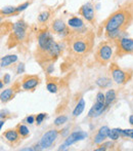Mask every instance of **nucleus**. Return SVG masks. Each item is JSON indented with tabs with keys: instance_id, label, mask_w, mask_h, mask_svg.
<instances>
[{
	"instance_id": "obj_29",
	"label": "nucleus",
	"mask_w": 133,
	"mask_h": 151,
	"mask_svg": "<svg viewBox=\"0 0 133 151\" xmlns=\"http://www.w3.org/2000/svg\"><path fill=\"white\" fill-rule=\"evenodd\" d=\"M31 3H32V0H31V1H26V2H24V3L20 4L18 6H16V12H18V14H20V12H24L25 9H27V8L31 5Z\"/></svg>"
},
{
	"instance_id": "obj_19",
	"label": "nucleus",
	"mask_w": 133,
	"mask_h": 151,
	"mask_svg": "<svg viewBox=\"0 0 133 151\" xmlns=\"http://www.w3.org/2000/svg\"><path fill=\"white\" fill-rule=\"evenodd\" d=\"M16 129L18 131V133L20 134V136L22 137V139H26V138L29 137L30 135V129H28V127L23 123H18V124L16 125Z\"/></svg>"
},
{
	"instance_id": "obj_7",
	"label": "nucleus",
	"mask_w": 133,
	"mask_h": 151,
	"mask_svg": "<svg viewBox=\"0 0 133 151\" xmlns=\"http://www.w3.org/2000/svg\"><path fill=\"white\" fill-rule=\"evenodd\" d=\"M110 72H111L112 78H113L114 81L117 84H120V86L126 84L132 77L131 70L122 69L116 63H111V65H110Z\"/></svg>"
},
{
	"instance_id": "obj_32",
	"label": "nucleus",
	"mask_w": 133,
	"mask_h": 151,
	"mask_svg": "<svg viewBox=\"0 0 133 151\" xmlns=\"http://www.w3.org/2000/svg\"><path fill=\"white\" fill-rule=\"evenodd\" d=\"M25 121H26L28 124H33L34 122H36V117L33 115H30V116H27L26 119H25Z\"/></svg>"
},
{
	"instance_id": "obj_4",
	"label": "nucleus",
	"mask_w": 133,
	"mask_h": 151,
	"mask_svg": "<svg viewBox=\"0 0 133 151\" xmlns=\"http://www.w3.org/2000/svg\"><path fill=\"white\" fill-rule=\"evenodd\" d=\"M29 25L25 22L23 19L18 20V22L14 23V27H12L11 33H9L7 40V45L8 48H12L14 46L18 45V44L23 43L27 40L29 36Z\"/></svg>"
},
{
	"instance_id": "obj_26",
	"label": "nucleus",
	"mask_w": 133,
	"mask_h": 151,
	"mask_svg": "<svg viewBox=\"0 0 133 151\" xmlns=\"http://www.w3.org/2000/svg\"><path fill=\"white\" fill-rule=\"evenodd\" d=\"M67 121H68V116L62 114V115H58V117L54 119V125H55V127H60V125L65 124Z\"/></svg>"
},
{
	"instance_id": "obj_21",
	"label": "nucleus",
	"mask_w": 133,
	"mask_h": 151,
	"mask_svg": "<svg viewBox=\"0 0 133 151\" xmlns=\"http://www.w3.org/2000/svg\"><path fill=\"white\" fill-rule=\"evenodd\" d=\"M1 16L2 17H12L18 16L16 12V6H5L1 9Z\"/></svg>"
},
{
	"instance_id": "obj_12",
	"label": "nucleus",
	"mask_w": 133,
	"mask_h": 151,
	"mask_svg": "<svg viewBox=\"0 0 133 151\" xmlns=\"http://www.w3.org/2000/svg\"><path fill=\"white\" fill-rule=\"evenodd\" d=\"M2 138L3 140L8 144L10 145L11 147H16L18 146V144L21 143V139L22 137L20 136V134L18 133L16 129H6L3 134H2Z\"/></svg>"
},
{
	"instance_id": "obj_37",
	"label": "nucleus",
	"mask_w": 133,
	"mask_h": 151,
	"mask_svg": "<svg viewBox=\"0 0 133 151\" xmlns=\"http://www.w3.org/2000/svg\"><path fill=\"white\" fill-rule=\"evenodd\" d=\"M3 86H4V84H3V80H1L0 81V88H1V90L3 88Z\"/></svg>"
},
{
	"instance_id": "obj_25",
	"label": "nucleus",
	"mask_w": 133,
	"mask_h": 151,
	"mask_svg": "<svg viewBox=\"0 0 133 151\" xmlns=\"http://www.w3.org/2000/svg\"><path fill=\"white\" fill-rule=\"evenodd\" d=\"M117 131L119 132L120 136H121L122 138H130V139H133V129H117Z\"/></svg>"
},
{
	"instance_id": "obj_8",
	"label": "nucleus",
	"mask_w": 133,
	"mask_h": 151,
	"mask_svg": "<svg viewBox=\"0 0 133 151\" xmlns=\"http://www.w3.org/2000/svg\"><path fill=\"white\" fill-rule=\"evenodd\" d=\"M58 135H60V131H58V129H49V131L46 132V133L42 136L39 141V145H40L41 150L48 149V148L51 147V146L55 143Z\"/></svg>"
},
{
	"instance_id": "obj_9",
	"label": "nucleus",
	"mask_w": 133,
	"mask_h": 151,
	"mask_svg": "<svg viewBox=\"0 0 133 151\" xmlns=\"http://www.w3.org/2000/svg\"><path fill=\"white\" fill-rule=\"evenodd\" d=\"M50 30L54 34H58V36L63 38H66L71 33V28L68 26V24L64 22L62 19H54L51 21L50 24Z\"/></svg>"
},
{
	"instance_id": "obj_33",
	"label": "nucleus",
	"mask_w": 133,
	"mask_h": 151,
	"mask_svg": "<svg viewBox=\"0 0 133 151\" xmlns=\"http://www.w3.org/2000/svg\"><path fill=\"white\" fill-rule=\"evenodd\" d=\"M2 80H3V82L5 84L9 83V82H10V75H9V74H7V73L4 74L3 77H2Z\"/></svg>"
},
{
	"instance_id": "obj_36",
	"label": "nucleus",
	"mask_w": 133,
	"mask_h": 151,
	"mask_svg": "<svg viewBox=\"0 0 133 151\" xmlns=\"http://www.w3.org/2000/svg\"><path fill=\"white\" fill-rule=\"evenodd\" d=\"M4 123H5V119H1V121H0V127H1V129H2V127H3V124H4Z\"/></svg>"
},
{
	"instance_id": "obj_10",
	"label": "nucleus",
	"mask_w": 133,
	"mask_h": 151,
	"mask_svg": "<svg viewBox=\"0 0 133 151\" xmlns=\"http://www.w3.org/2000/svg\"><path fill=\"white\" fill-rule=\"evenodd\" d=\"M78 14L86 20L88 23L91 25H94L95 23V12H94V7L92 5L91 2H87V3L83 4L78 10Z\"/></svg>"
},
{
	"instance_id": "obj_2",
	"label": "nucleus",
	"mask_w": 133,
	"mask_h": 151,
	"mask_svg": "<svg viewBox=\"0 0 133 151\" xmlns=\"http://www.w3.org/2000/svg\"><path fill=\"white\" fill-rule=\"evenodd\" d=\"M133 22V2H126L103 22L105 31L127 30Z\"/></svg>"
},
{
	"instance_id": "obj_11",
	"label": "nucleus",
	"mask_w": 133,
	"mask_h": 151,
	"mask_svg": "<svg viewBox=\"0 0 133 151\" xmlns=\"http://www.w3.org/2000/svg\"><path fill=\"white\" fill-rule=\"evenodd\" d=\"M21 88H22V82L20 81H16L14 84H12L11 88H6V90L1 91V95H0V100H1V103H8L9 101H11L16 95L21 91Z\"/></svg>"
},
{
	"instance_id": "obj_18",
	"label": "nucleus",
	"mask_w": 133,
	"mask_h": 151,
	"mask_svg": "<svg viewBox=\"0 0 133 151\" xmlns=\"http://www.w3.org/2000/svg\"><path fill=\"white\" fill-rule=\"evenodd\" d=\"M116 98H117V93L115 90H109L105 93V108L107 109L115 102Z\"/></svg>"
},
{
	"instance_id": "obj_35",
	"label": "nucleus",
	"mask_w": 133,
	"mask_h": 151,
	"mask_svg": "<svg viewBox=\"0 0 133 151\" xmlns=\"http://www.w3.org/2000/svg\"><path fill=\"white\" fill-rule=\"evenodd\" d=\"M129 123L133 127V114H131V115L129 116Z\"/></svg>"
},
{
	"instance_id": "obj_22",
	"label": "nucleus",
	"mask_w": 133,
	"mask_h": 151,
	"mask_svg": "<svg viewBox=\"0 0 133 151\" xmlns=\"http://www.w3.org/2000/svg\"><path fill=\"white\" fill-rule=\"evenodd\" d=\"M84 108H85V101H84L83 98H81L80 101L78 102V104L76 105L75 109L73 110V116L74 117H77V116L81 115L82 112L84 111Z\"/></svg>"
},
{
	"instance_id": "obj_15",
	"label": "nucleus",
	"mask_w": 133,
	"mask_h": 151,
	"mask_svg": "<svg viewBox=\"0 0 133 151\" xmlns=\"http://www.w3.org/2000/svg\"><path fill=\"white\" fill-rule=\"evenodd\" d=\"M105 110H107V108H105V103H103V102L95 101V103L93 104V106L90 108L87 116L89 118L98 117V116L101 115V114H102Z\"/></svg>"
},
{
	"instance_id": "obj_1",
	"label": "nucleus",
	"mask_w": 133,
	"mask_h": 151,
	"mask_svg": "<svg viewBox=\"0 0 133 151\" xmlns=\"http://www.w3.org/2000/svg\"><path fill=\"white\" fill-rule=\"evenodd\" d=\"M94 33L88 30L87 27L80 30H72L71 33L64 38L66 50L69 56L76 60H81L90 54L94 46Z\"/></svg>"
},
{
	"instance_id": "obj_30",
	"label": "nucleus",
	"mask_w": 133,
	"mask_h": 151,
	"mask_svg": "<svg viewBox=\"0 0 133 151\" xmlns=\"http://www.w3.org/2000/svg\"><path fill=\"white\" fill-rule=\"evenodd\" d=\"M46 116H47V114H46V113H39V114H37V115L35 116V117H36V123H37V125L41 124V123L44 121V119L46 118Z\"/></svg>"
},
{
	"instance_id": "obj_17",
	"label": "nucleus",
	"mask_w": 133,
	"mask_h": 151,
	"mask_svg": "<svg viewBox=\"0 0 133 151\" xmlns=\"http://www.w3.org/2000/svg\"><path fill=\"white\" fill-rule=\"evenodd\" d=\"M18 56L16 55H7V56L1 58V62H0V65L1 67H8L9 65H12L14 64L16 61H18Z\"/></svg>"
},
{
	"instance_id": "obj_27",
	"label": "nucleus",
	"mask_w": 133,
	"mask_h": 151,
	"mask_svg": "<svg viewBox=\"0 0 133 151\" xmlns=\"http://www.w3.org/2000/svg\"><path fill=\"white\" fill-rule=\"evenodd\" d=\"M121 137L119 134V132L117 131V129H113L110 131L109 133V136H107V138L109 139H111L112 141H117V140H119V138Z\"/></svg>"
},
{
	"instance_id": "obj_23",
	"label": "nucleus",
	"mask_w": 133,
	"mask_h": 151,
	"mask_svg": "<svg viewBox=\"0 0 133 151\" xmlns=\"http://www.w3.org/2000/svg\"><path fill=\"white\" fill-rule=\"evenodd\" d=\"M96 84L100 86V88H109L112 84V80L107 77H100L96 79Z\"/></svg>"
},
{
	"instance_id": "obj_24",
	"label": "nucleus",
	"mask_w": 133,
	"mask_h": 151,
	"mask_svg": "<svg viewBox=\"0 0 133 151\" xmlns=\"http://www.w3.org/2000/svg\"><path fill=\"white\" fill-rule=\"evenodd\" d=\"M46 88L49 93H56L58 91V86L55 81H53V79H48L47 82H46Z\"/></svg>"
},
{
	"instance_id": "obj_3",
	"label": "nucleus",
	"mask_w": 133,
	"mask_h": 151,
	"mask_svg": "<svg viewBox=\"0 0 133 151\" xmlns=\"http://www.w3.org/2000/svg\"><path fill=\"white\" fill-rule=\"evenodd\" d=\"M55 42L56 41L54 40L51 30L47 28L40 29L37 34V47L35 50V59L41 66H44L46 64L48 52L53 47Z\"/></svg>"
},
{
	"instance_id": "obj_16",
	"label": "nucleus",
	"mask_w": 133,
	"mask_h": 151,
	"mask_svg": "<svg viewBox=\"0 0 133 151\" xmlns=\"http://www.w3.org/2000/svg\"><path fill=\"white\" fill-rule=\"evenodd\" d=\"M68 26L72 29V30H80L86 27L85 22L83 19L79 18V17H72L68 20Z\"/></svg>"
},
{
	"instance_id": "obj_14",
	"label": "nucleus",
	"mask_w": 133,
	"mask_h": 151,
	"mask_svg": "<svg viewBox=\"0 0 133 151\" xmlns=\"http://www.w3.org/2000/svg\"><path fill=\"white\" fill-rule=\"evenodd\" d=\"M86 138H87V133H86V132H84V131L73 132V133L68 136L67 139L65 140L64 145L69 147V146L73 145V144L77 143V142H79V141H82V140L86 139Z\"/></svg>"
},
{
	"instance_id": "obj_5",
	"label": "nucleus",
	"mask_w": 133,
	"mask_h": 151,
	"mask_svg": "<svg viewBox=\"0 0 133 151\" xmlns=\"http://www.w3.org/2000/svg\"><path fill=\"white\" fill-rule=\"evenodd\" d=\"M115 45L112 40H103L97 45L94 52V60L97 64L105 66L111 62L114 56Z\"/></svg>"
},
{
	"instance_id": "obj_31",
	"label": "nucleus",
	"mask_w": 133,
	"mask_h": 151,
	"mask_svg": "<svg viewBox=\"0 0 133 151\" xmlns=\"http://www.w3.org/2000/svg\"><path fill=\"white\" fill-rule=\"evenodd\" d=\"M25 72V64L24 63H20L18 65V69H16V74H21Z\"/></svg>"
},
{
	"instance_id": "obj_6",
	"label": "nucleus",
	"mask_w": 133,
	"mask_h": 151,
	"mask_svg": "<svg viewBox=\"0 0 133 151\" xmlns=\"http://www.w3.org/2000/svg\"><path fill=\"white\" fill-rule=\"evenodd\" d=\"M115 45V57L122 58L126 55L133 54V38H129L128 36L120 37L116 40H113Z\"/></svg>"
},
{
	"instance_id": "obj_34",
	"label": "nucleus",
	"mask_w": 133,
	"mask_h": 151,
	"mask_svg": "<svg viewBox=\"0 0 133 151\" xmlns=\"http://www.w3.org/2000/svg\"><path fill=\"white\" fill-rule=\"evenodd\" d=\"M101 145H103L105 148H107V149H113V147H114V143L113 142H105L103 144H101Z\"/></svg>"
},
{
	"instance_id": "obj_13",
	"label": "nucleus",
	"mask_w": 133,
	"mask_h": 151,
	"mask_svg": "<svg viewBox=\"0 0 133 151\" xmlns=\"http://www.w3.org/2000/svg\"><path fill=\"white\" fill-rule=\"evenodd\" d=\"M22 88L24 91H34L40 84L41 80L38 75H31L27 74L22 78Z\"/></svg>"
},
{
	"instance_id": "obj_20",
	"label": "nucleus",
	"mask_w": 133,
	"mask_h": 151,
	"mask_svg": "<svg viewBox=\"0 0 133 151\" xmlns=\"http://www.w3.org/2000/svg\"><path fill=\"white\" fill-rule=\"evenodd\" d=\"M51 14L52 12L49 9L40 12L39 16H38V23H40V24H46L50 20V18H51Z\"/></svg>"
},
{
	"instance_id": "obj_28",
	"label": "nucleus",
	"mask_w": 133,
	"mask_h": 151,
	"mask_svg": "<svg viewBox=\"0 0 133 151\" xmlns=\"http://www.w3.org/2000/svg\"><path fill=\"white\" fill-rule=\"evenodd\" d=\"M107 139L105 137H103L102 135H100V133H96L95 136L93 137V143L96 144V145H100L105 142V140Z\"/></svg>"
}]
</instances>
